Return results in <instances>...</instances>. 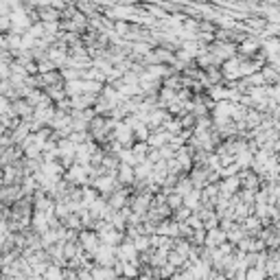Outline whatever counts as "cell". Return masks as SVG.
Segmentation results:
<instances>
[{"label":"cell","instance_id":"cell-1","mask_svg":"<svg viewBox=\"0 0 280 280\" xmlns=\"http://www.w3.org/2000/svg\"><path fill=\"white\" fill-rule=\"evenodd\" d=\"M116 175H119V182H123L125 186H129L131 182H136V175H134V166L131 164H125V162H119V166H116Z\"/></svg>","mask_w":280,"mask_h":280}]
</instances>
